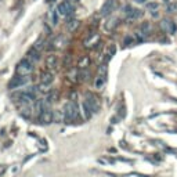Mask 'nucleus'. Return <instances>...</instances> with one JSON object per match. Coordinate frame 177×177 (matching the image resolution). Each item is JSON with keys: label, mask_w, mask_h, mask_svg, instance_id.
Segmentation results:
<instances>
[{"label": "nucleus", "mask_w": 177, "mask_h": 177, "mask_svg": "<svg viewBox=\"0 0 177 177\" xmlns=\"http://www.w3.org/2000/svg\"><path fill=\"white\" fill-rule=\"evenodd\" d=\"M105 83V75H98L97 76V79H96V87H98V89H100V87L102 86V84Z\"/></svg>", "instance_id": "6ab92c4d"}, {"label": "nucleus", "mask_w": 177, "mask_h": 177, "mask_svg": "<svg viewBox=\"0 0 177 177\" xmlns=\"http://www.w3.org/2000/svg\"><path fill=\"white\" fill-rule=\"evenodd\" d=\"M161 26H162V29L167 33H172V35H173V33L176 32V25H174V22L167 19V18H165L162 22H161Z\"/></svg>", "instance_id": "0eeeda50"}, {"label": "nucleus", "mask_w": 177, "mask_h": 177, "mask_svg": "<svg viewBox=\"0 0 177 177\" xmlns=\"http://www.w3.org/2000/svg\"><path fill=\"white\" fill-rule=\"evenodd\" d=\"M89 76H90V72L84 69V72H82V73H80V80H84V82H86V80L89 79Z\"/></svg>", "instance_id": "aec40b11"}, {"label": "nucleus", "mask_w": 177, "mask_h": 177, "mask_svg": "<svg viewBox=\"0 0 177 177\" xmlns=\"http://www.w3.org/2000/svg\"><path fill=\"white\" fill-rule=\"evenodd\" d=\"M73 1H79V0H73Z\"/></svg>", "instance_id": "393cba45"}, {"label": "nucleus", "mask_w": 177, "mask_h": 177, "mask_svg": "<svg viewBox=\"0 0 177 177\" xmlns=\"http://www.w3.org/2000/svg\"><path fill=\"white\" fill-rule=\"evenodd\" d=\"M86 101L90 104V107L93 108L94 112H96L98 108H100V102H98L97 97H94L93 94H87V96H86Z\"/></svg>", "instance_id": "9d476101"}, {"label": "nucleus", "mask_w": 177, "mask_h": 177, "mask_svg": "<svg viewBox=\"0 0 177 177\" xmlns=\"http://www.w3.org/2000/svg\"><path fill=\"white\" fill-rule=\"evenodd\" d=\"M57 10H58V14H60V15L66 17V15H69L73 11V7H72V4L69 3L68 0H65V1H62V3L58 6Z\"/></svg>", "instance_id": "20e7f679"}, {"label": "nucleus", "mask_w": 177, "mask_h": 177, "mask_svg": "<svg viewBox=\"0 0 177 177\" xmlns=\"http://www.w3.org/2000/svg\"><path fill=\"white\" fill-rule=\"evenodd\" d=\"M82 108H83V114H84V118L86 119H89V118H91V115L94 114V111H93V108L90 107V104L84 100L83 101V105H82Z\"/></svg>", "instance_id": "f8f14e48"}, {"label": "nucleus", "mask_w": 177, "mask_h": 177, "mask_svg": "<svg viewBox=\"0 0 177 177\" xmlns=\"http://www.w3.org/2000/svg\"><path fill=\"white\" fill-rule=\"evenodd\" d=\"M136 1H137V3H144L145 0H136Z\"/></svg>", "instance_id": "5701e85b"}, {"label": "nucleus", "mask_w": 177, "mask_h": 177, "mask_svg": "<svg viewBox=\"0 0 177 177\" xmlns=\"http://www.w3.org/2000/svg\"><path fill=\"white\" fill-rule=\"evenodd\" d=\"M32 72H33V62H31L28 58L21 60L19 64L17 65V69H15V73L21 76H28Z\"/></svg>", "instance_id": "f03ea898"}, {"label": "nucleus", "mask_w": 177, "mask_h": 177, "mask_svg": "<svg viewBox=\"0 0 177 177\" xmlns=\"http://www.w3.org/2000/svg\"><path fill=\"white\" fill-rule=\"evenodd\" d=\"M47 1H49V3H53V1H54V0H47Z\"/></svg>", "instance_id": "b1692460"}, {"label": "nucleus", "mask_w": 177, "mask_h": 177, "mask_svg": "<svg viewBox=\"0 0 177 177\" xmlns=\"http://www.w3.org/2000/svg\"><path fill=\"white\" fill-rule=\"evenodd\" d=\"M165 1H169V0H165Z\"/></svg>", "instance_id": "a878e982"}, {"label": "nucleus", "mask_w": 177, "mask_h": 177, "mask_svg": "<svg viewBox=\"0 0 177 177\" xmlns=\"http://www.w3.org/2000/svg\"><path fill=\"white\" fill-rule=\"evenodd\" d=\"M53 80H54V78H53V73H51V72L42 73V78H40V86L43 87V90H46L44 87L50 86V84L53 83Z\"/></svg>", "instance_id": "423d86ee"}, {"label": "nucleus", "mask_w": 177, "mask_h": 177, "mask_svg": "<svg viewBox=\"0 0 177 177\" xmlns=\"http://www.w3.org/2000/svg\"><path fill=\"white\" fill-rule=\"evenodd\" d=\"M29 82V78L28 76H21V75H15L13 79L10 80V83H8V89L13 90V89H18V87L24 86Z\"/></svg>", "instance_id": "7ed1b4c3"}, {"label": "nucleus", "mask_w": 177, "mask_h": 177, "mask_svg": "<svg viewBox=\"0 0 177 177\" xmlns=\"http://www.w3.org/2000/svg\"><path fill=\"white\" fill-rule=\"evenodd\" d=\"M50 17H51V24H53V25H57L58 24V10H51Z\"/></svg>", "instance_id": "f3484780"}, {"label": "nucleus", "mask_w": 177, "mask_h": 177, "mask_svg": "<svg viewBox=\"0 0 177 177\" xmlns=\"http://www.w3.org/2000/svg\"><path fill=\"white\" fill-rule=\"evenodd\" d=\"M57 62H58L57 55L50 54L49 57H47V60H46V66L49 69H54V68H57Z\"/></svg>", "instance_id": "9b49d317"}, {"label": "nucleus", "mask_w": 177, "mask_h": 177, "mask_svg": "<svg viewBox=\"0 0 177 177\" xmlns=\"http://www.w3.org/2000/svg\"><path fill=\"white\" fill-rule=\"evenodd\" d=\"M149 32H151V25H149V22H143L140 26V32H137V37L140 42H143V40L145 39V37L149 35Z\"/></svg>", "instance_id": "39448f33"}, {"label": "nucleus", "mask_w": 177, "mask_h": 177, "mask_svg": "<svg viewBox=\"0 0 177 177\" xmlns=\"http://www.w3.org/2000/svg\"><path fill=\"white\" fill-rule=\"evenodd\" d=\"M79 118V108H78V104L76 101H69L68 104L65 105V120L68 122H72V120H76Z\"/></svg>", "instance_id": "f257e3e1"}, {"label": "nucleus", "mask_w": 177, "mask_h": 177, "mask_svg": "<svg viewBox=\"0 0 177 177\" xmlns=\"http://www.w3.org/2000/svg\"><path fill=\"white\" fill-rule=\"evenodd\" d=\"M26 58H28L31 62H33V64H35V62H37L40 60V51L37 50L36 47H32V49H31V50L26 53Z\"/></svg>", "instance_id": "1a4fd4ad"}, {"label": "nucleus", "mask_w": 177, "mask_h": 177, "mask_svg": "<svg viewBox=\"0 0 177 177\" xmlns=\"http://www.w3.org/2000/svg\"><path fill=\"white\" fill-rule=\"evenodd\" d=\"M116 53V47L112 44L111 47H109V50H108V53H107V58H105V62H108L109 60H111L112 57H114V54Z\"/></svg>", "instance_id": "a211bd4d"}, {"label": "nucleus", "mask_w": 177, "mask_h": 177, "mask_svg": "<svg viewBox=\"0 0 177 177\" xmlns=\"http://www.w3.org/2000/svg\"><path fill=\"white\" fill-rule=\"evenodd\" d=\"M79 26V21L78 19H72V21L68 22V31L69 32H73V31H76V28Z\"/></svg>", "instance_id": "dca6fc26"}, {"label": "nucleus", "mask_w": 177, "mask_h": 177, "mask_svg": "<svg viewBox=\"0 0 177 177\" xmlns=\"http://www.w3.org/2000/svg\"><path fill=\"white\" fill-rule=\"evenodd\" d=\"M115 10V0H107L101 7V15H109Z\"/></svg>", "instance_id": "6e6552de"}, {"label": "nucleus", "mask_w": 177, "mask_h": 177, "mask_svg": "<svg viewBox=\"0 0 177 177\" xmlns=\"http://www.w3.org/2000/svg\"><path fill=\"white\" fill-rule=\"evenodd\" d=\"M89 62H90V60H89V57H83L79 60V64H78V66H79L80 69H86L87 66H89Z\"/></svg>", "instance_id": "2eb2a0df"}, {"label": "nucleus", "mask_w": 177, "mask_h": 177, "mask_svg": "<svg viewBox=\"0 0 177 177\" xmlns=\"http://www.w3.org/2000/svg\"><path fill=\"white\" fill-rule=\"evenodd\" d=\"M127 18L129 19H137V18H140L141 15H143V11L141 10H138V8H131L129 13H127Z\"/></svg>", "instance_id": "ddd939ff"}, {"label": "nucleus", "mask_w": 177, "mask_h": 177, "mask_svg": "<svg viewBox=\"0 0 177 177\" xmlns=\"http://www.w3.org/2000/svg\"><path fill=\"white\" fill-rule=\"evenodd\" d=\"M158 7H159L158 3H148L147 4V8H148V10H156Z\"/></svg>", "instance_id": "412c9836"}, {"label": "nucleus", "mask_w": 177, "mask_h": 177, "mask_svg": "<svg viewBox=\"0 0 177 177\" xmlns=\"http://www.w3.org/2000/svg\"><path fill=\"white\" fill-rule=\"evenodd\" d=\"M174 10H176V4H167V7H166L167 13H173Z\"/></svg>", "instance_id": "4be33fe9"}, {"label": "nucleus", "mask_w": 177, "mask_h": 177, "mask_svg": "<svg viewBox=\"0 0 177 177\" xmlns=\"http://www.w3.org/2000/svg\"><path fill=\"white\" fill-rule=\"evenodd\" d=\"M97 40H98V35H97V33H94V35H91V36L89 37L86 42H84V44H86V47H91L94 43H96V42H97Z\"/></svg>", "instance_id": "4468645a"}]
</instances>
